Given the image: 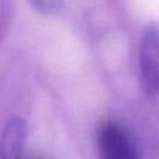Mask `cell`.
Wrapping results in <instances>:
<instances>
[{
	"label": "cell",
	"instance_id": "obj_3",
	"mask_svg": "<svg viewBox=\"0 0 159 159\" xmlns=\"http://www.w3.org/2000/svg\"><path fill=\"white\" fill-rule=\"evenodd\" d=\"M28 135L27 121L13 116L6 121L0 133V159H22Z\"/></svg>",
	"mask_w": 159,
	"mask_h": 159
},
{
	"label": "cell",
	"instance_id": "obj_4",
	"mask_svg": "<svg viewBox=\"0 0 159 159\" xmlns=\"http://www.w3.org/2000/svg\"><path fill=\"white\" fill-rule=\"evenodd\" d=\"M31 6L34 7V10H36L38 13L45 14V16H53V14H57L60 11V8L63 7V3L61 2H34L31 3Z\"/></svg>",
	"mask_w": 159,
	"mask_h": 159
},
{
	"label": "cell",
	"instance_id": "obj_1",
	"mask_svg": "<svg viewBox=\"0 0 159 159\" xmlns=\"http://www.w3.org/2000/svg\"><path fill=\"white\" fill-rule=\"evenodd\" d=\"M140 70L145 92L159 95V24L147 25L141 35Z\"/></svg>",
	"mask_w": 159,
	"mask_h": 159
},
{
	"label": "cell",
	"instance_id": "obj_5",
	"mask_svg": "<svg viewBox=\"0 0 159 159\" xmlns=\"http://www.w3.org/2000/svg\"><path fill=\"white\" fill-rule=\"evenodd\" d=\"M36 159H41V158H36Z\"/></svg>",
	"mask_w": 159,
	"mask_h": 159
},
{
	"label": "cell",
	"instance_id": "obj_2",
	"mask_svg": "<svg viewBox=\"0 0 159 159\" xmlns=\"http://www.w3.org/2000/svg\"><path fill=\"white\" fill-rule=\"evenodd\" d=\"M96 143L101 159H138L131 138L117 121L106 120L101 123Z\"/></svg>",
	"mask_w": 159,
	"mask_h": 159
}]
</instances>
